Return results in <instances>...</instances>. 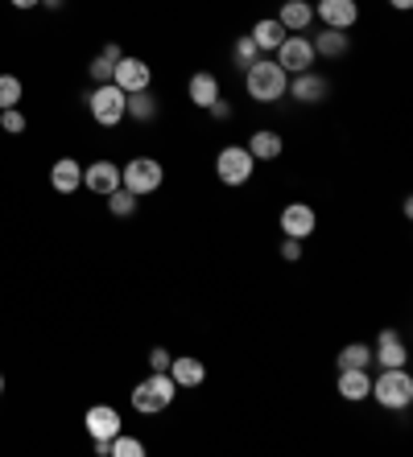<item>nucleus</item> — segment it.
I'll return each instance as SVG.
<instances>
[{
  "mask_svg": "<svg viewBox=\"0 0 413 457\" xmlns=\"http://www.w3.org/2000/svg\"><path fill=\"white\" fill-rule=\"evenodd\" d=\"M108 453L112 457H145V445L137 441V436H129V433H116L112 436V445H108Z\"/></svg>",
  "mask_w": 413,
  "mask_h": 457,
  "instance_id": "cd10ccee",
  "label": "nucleus"
},
{
  "mask_svg": "<svg viewBox=\"0 0 413 457\" xmlns=\"http://www.w3.org/2000/svg\"><path fill=\"white\" fill-rule=\"evenodd\" d=\"M88 107L99 128H116L120 120H124V91H120L116 83H99V87H91Z\"/></svg>",
  "mask_w": 413,
  "mask_h": 457,
  "instance_id": "423d86ee",
  "label": "nucleus"
},
{
  "mask_svg": "<svg viewBox=\"0 0 413 457\" xmlns=\"http://www.w3.org/2000/svg\"><path fill=\"white\" fill-rule=\"evenodd\" d=\"M157 112H162V104H157V96H153L149 87H145V91H129V96H124V116H129V120L149 124V120H157Z\"/></svg>",
  "mask_w": 413,
  "mask_h": 457,
  "instance_id": "412c9836",
  "label": "nucleus"
},
{
  "mask_svg": "<svg viewBox=\"0 0 413 457\" xmlns=\"http://www.w3.org/2000/svg\"><path fill=\"white\" fill-rule=\"evenodd\" d=\"M339 371H351V367H372V346L368 342H348L343 351H339Z\"/></svg>",
  "mask_w": 413,
  "mask_h": 457,
  "instance_id": "b1692460",
  "label": "nucleus"
},
{
  "mask_svg": "<svg viewBox=\"0 0 413 457\" xmlns=\"http://www.w3.org/2000/svg\"><path fill=\"white\" fill-rule=\"evenodd\" d=\"M249 37H252V42H257V50H277V46H282L285 42V25L282 21H277V17H261V21H257V25H252V33H249Z\"/></svg>",
  "mask_w": 413,
  "mask_h": 457,
  "instance_id": "4be33fe9",
  "label": "nucleus"
},
{
  "mask_svg": "<svg viewBox=\"0 0 413 457\" xmlns=\"http://www.w3.org/2000/svg\"><path fill=\"white\" fill-rule=\"evenodd\" d=\"M165 181V165L157 157H132L124 170H120V186L124 190H132L137 198H145V194H157Z\"/></svg>",
  "mask_w": 413,
  "mask_h": 457,
  "instance_id": "20e7f679",
  "label": "nucleus"
},
{
  "mask_svg": "<svg viewBox=\"0 0 413 457\" xmlns=\"http://www.w3.org/2000/svg\"><path fill=\"white\" fill-rule=\"evenodd\" d=\"M83 186H88L91 194H99V198H108L120 186V165L116 161H91L88 170H83Z\"/></svg>",
  "mask_w": 413,
  "mask_h": 457,
  "instance_id": "ddd939ff",
  "label": "nucleus"
},
{
  "mask_svg": "<svg viewBox=\"0 0 413 457\" xmlns=\"http://www.w3.org/2000/svg\"><path fill=\"white\" fill-rule=\"evenodd\" d=\"M315 17L326 25V29H356L359 4H356V0H318Z\"/></svg>",
  "mask_w": 413,
  "mask_h": 457,
  "instance_id": "9d476101",
  "label": "nucleus"
},
{
  "mask_svg": "<svg viewBox=\"0 0 413 457\" xmlns=\"http://www.w3.org/2000/svg\"><path fill=\"white\" fill-rule=\"evenodd\" d=\"M315 223H318V214H315V206H306V203H290L282 211V231L290 239H306V235L315 231Z\"/></svg>",
  "mask_w": 413,
  "mask_h": 457,
  "instance_id": "4468645a",
  "label": "nucleus"
},
{
  "mask_svg": "<svg viewBox=\"0 0 413 457\" xmlns=\"http://www.w3.org/2000/svg\"><path fill=\"white\" fill-rule=\"evenodd\" d=\"M285 96L298 99L302 107H315V104H323V99L331 96V83H326L323 75H315V71H302V75H290Z\"/></svg>",
  "mask_w": 413,
  "mask_h": 457,
  "instance_id": "1a4fd4ad",
  "label": "nucleus"
},
{
  "mask_svg": "<svg viewBox=\"0 0 413 457\" xmlns=\"http://www.w3.org/2000/svg\"><path fill=\"white\" fill-rule=\"evenodd\" d=\"M50 186H55L58 194H75L83 190V165H79L75 157H58L55 170H50Z\"/></svg>",
  "mask_w": 413,
  "mask_h": 457,
  "instance_id": "dca6fc26",
  "label": "nucleus"
},
{
  "mask_svg": "<svg viewBox=\"0 0 413 457\" xmlns=\"http://www.w3.org/2000/svg\"><path fill=\"white\" fill-rule=\"evenodd\" d=\"M112 71H116V62H112V58H104V54H96V58H91L88 62V75H91V83H112Z\"/></svg>",
  "mask_w": 413,
  "mask_h": 457,
  "instance_id": "c85d7f7f",
  "label": "nucleus"
},
{
  "mask_svg": "<svg viewBox=\"0 0 413 457\" xmlns=\"http://www.w3.org/2000/svg\"><path fill=\"white\" fill-rule=\"evenodd\" d=\"M372 392V375L368 367H351V371H339V395L348 400V404H364Z\"/></svg>",
  "mask_w": 413,
  "mask_h": 457,
  "instance_id": "2eb2a0df",
  "label": "nucleus"
},
{
  "mask_svg": "<svg viewBox=\"0 0 413 457\" xmlns=\"http://www.w3.org/2000/svg\"><path fill=\"white\" fill-rule=\"evenodd\" d=\"M0 128H4L9 137H21V132H25V116H21V107H4V112H0Z\"/></svg>",
  "mask_w": 413,
  "mask_h": 457,
  "instance_id": "c756f323",
  "label": "nucleus"
},
{
  "mask_svg": "<svg viewBox=\"0 0 413 457\" xmlns=\"http://www.w3.org/2000/svg\"><path fill=\"white\" fill-rule=\"evenodd\" d=\"M252 173H257V157H252L244 145H223L215 157V178L223 186H249Z\"/></svg>",
  "mask_w": 413,
  "mask_h": 457,
  "instance_id": "39448f33",
  "label": "nucleus"
},
{
  "mask_svg": "<svg viewBox=\"0 0 413 457\" xmlns=\"http://www.w3.org/2000/svg\"><path fill=\"white\" fill-rule=\"evenodd\" d=\"M174 395H178V383L170 379V371H153L149 379H141L132 387V408L141 416H157L174 404Z\"/></svg>",
  "mask_w": 413,
  "mask_h": 457,
  "instance_id": "7ed1b4c3",
  "label": "nucleus"
},
{
  "mask_svg": "<svg viewBox=\"0 0 413 457\" xmlns=\"http://www.w3.org/2000/svg\"><path fill=\"white\" fill-rule=\"evenodd\" d=\"M99 54H104V58H112V62H120V58H124V50H120V46H104V50H99Z\"/></svg>",
  "mask_w": 413,
  "mask_h": 457,
  "instance_id": "72a5a7b5",
  "label": "nucleus"
},
{
  "mask_svg": "<svg viewBox=\"0 0 413 457\" xmlns=\"http://www.w3.org/2000/svg\"><path fill=\"white\" fill-rule=\"evenodd\" d=\"M186 96H190V104L195 107H211L215 104L219 96H223V91H219V79L211 75V71H198V75H190V83H186Z\"/></svg>",
  "mask_w": 413,
  "mask_h": 457,
  "instance_id": "6ab92c4d",
  "label": "nucleus"
},
{
  "mask_svg": "<svg viewBox=\"0 0 413 457\" xmlns=\"http://www.w3.org/2000/svg\"><path fill=\"white\" fill-rule=\"evenodd\" d=\"M13 9H38V4H42V0H9Z\"/></svg>",
  "mask_w": 413,
  "mask_h": 457,
  "instance_id": "f704fd0d",
  "label": "nucleus"
},
{
  "mask_svg": "<svg viewBox=\"0 0 413 457\" xmlns=\"http://www.w3.org/2000/svg\"><path fill=\"white\" fill-rule=\"evenodd\" d=\"M244 149H249L257 161H277L285 153V140H282V132H273V128H257Z\"/></svg>",
  "mask_w": 413,
  "mask_h": 457,
  "instance_id": "a211bd4d",
  "label": "nucleus"
},
{
  "mask_svg": "<svg viewBox=\"0 0 413 457\" xmlns=\"http://www.w3.org/2000/svg\"><path fill=\"white\" fill-rule=\"evenodd\" d=\"M170 359H174V354L165 351V346H153V351H149V367H153V371H170Z\"/></svg>",
  "mask_w": 413,
  "mask_h": 457,
  "instance_id": "2f4dec72",
  "label": "nucleus"
},
{
  "mask_svg": "<svg viewBox=\"0 0 413 457\" xmlns=\"http://www.w3.org/2000/svg\"><path fill=\"white\" fill-rule=\"evenodd\" d=\"M206 116H211V120H232V104H228V99H223V96H219L215 104L206 107Z\"/></svg>",
  "mask_w": 413,
  "mask_h": 457,
  "instance_id": "473e14b6",
  "label": "nucleus"
},
{
  "mask_svg": "<svg viewBox=\"0 0 413 457\" xmlns=\"http://www.w3.org/2000/svg\"><path fill=\"white\" fill-rule=\"evenodd\" d=\"M277 21L285 25V33H302L306 25L315 21V4H310V0H282Z\"/></svg>",
  "mask_w": 413,
  "mask_h": 457,
  "instance_id": "aec40b11",
  "label": "nucleus"
},
{
  "mask_svg": "<svg viewBox=\"0 0 413 457\" xmlns=\"http://www.w3.org/2000/svg\"><path fill=\"white\" fill-rule=\"evenodd\" d=\"M83 425H88L91 441H112L116 433H124V420H120V412H116L112 404H96V408H88Z\"/></svg>",
  "mask_w": 413,
  "mask_h": 457,
  "instance_id": "9b49d317",
  "label": "nucleus"
},
{
  "mask_svg": "<svg viewBox=\"0 0 413 457\" xmlns=\"http://www.w3.org/2000/svg\"><path fill=\"white\" fill-rule=\"evenodd\" d=\"M0 395H4V375H0Z\"/></svg>",
  "mask_w": 413,
  "mask_h": 457,
  "instance_id": "4c0bfd02",
  "label": "nucleus"
},
{
  "mask_svg": "<svg viewBox=\"0 0 413 457\" xmlns=\"http://www.w3.org/2000/svg\"><path fill=\"white\" fill-rule=\"evenodd\" d=\"M257 58H261V50H257V42H252L249 33H244V37H236V42H232V62H236L240 71H249V66L257 62Z\"/></svg>",
  "mask_w": 413,
  "mask_h": 457,
  "instance_id": "a878e982",
  "label": "nucleus"
},
{
  "mask_svg": "<svg viewBox=\"0 0 413 457\" xmlns=\"http://www.w3.org/2000/svg\"><path fill=\"white\" fill-rule=\"evenodd\" d=\"M372 362H381V371H384V367H405V362H409V351H405L401 334H397V330H381V334H376Z\"/></svg>",
  "mask_w": 413,
  "mask_h": 457,
  "instance_id": "f8f14e48",
  "label": "nucleus"
},
{
  "mask_svg": "<svg viewBox=\"0 0 413 457\" xmlns=\"http://www.w3.org/2000/svg\"><path fill=\"white\" fill-rule=\"evenodd\" d=\"M46 9H63V0H42Z\"/></svg>",
  "mask_w": 413,
  "mask_h": 457,
  "instance_id": "e433bc0d",
  "label": "nucleus"
},
{
  "mask_svg": "<svg viewBox=\"0 0 413 457\" xmlns=\"http://www.w3.org/2000/svg\"><path fill=\"white\" fill-rule=\"evenodd\" d=\"M21 96H25L21 79H17V75H0V112H4V107H17V104H21Z\"/></svg>",
  "mask_w": 413,
  "mask_h": 457,
  "instance_id": "bb28decb",
  "label": "nucleus"
},
{
  "mask_svg": "<svg viewBox=\"0 0 413 457\" xmlns=\"http://www.w3.org/2000/svg\"><path fill=\"white\" fill-rule=\"evenodd\" d=\"M112 83L129 96V91H145V87L153 83V66L145 62V58H132V54H124L116 62V71H112Z\"/></svg>",
  "mask_w": 413,
  "mask_h": 457,
  "instance_id": "6e6552de",
  "label": "nucleus"
},
{
  "mask_svg": "<svg viewBox=\"0 0 413 457\" xmlns=\"http://www.w3.org/2000/svg\"><path fill=\"white\" fill-rule=\"evenodd\" d=\"M285 87H290V75H285L273 58H257V62L244 71V91H249V99H257V104H277V99H285Z\"/></svg>",
  "mask_w": 413,
  "mask_h": 457,
  "instance_id": "f257e3e1",
  "label": "nucleus"
},
{
  "mask_svg": "<svg viewBox=\"0 0 413 457\" xmlns=\"http://www.w3.org/2000/svg\"><path fill=\"white\" fill-rule=\"evenodd\" d=\"M282 260L285 264H298V260H302V239H290V235H285L282 239Z\"/></svg>",
  "mask_w": 413,
  "mask_h": 457,
  "instance_id": "7c9ffc66",
  "label": "nucleus"
},
{
  "mask_svg": "<svg viewBox=\"0 0 413 457\" xmlns=\"http://www.w3.org/2000/svg\"><path fill=\"white\" fill-rule=\"evenodd\" d=\"M170 379L178 383V392L182 387H198L206 379V362L195 359V354H182V359H170Z\"/></svg>",
  "mask_w": 413,
  "mask_h": 457,
  "instance_id": "f3484780",
  "label": "nucleus"
},
{
  "mask_svg": "<svg viewBox=\"0 0 413 457\" xmlns=\"http://www.w3.org/2000/svg\"><path fill=\"white\" fill-rule=\"evenodd\" d=\"M368 400H376V404L389 408V412L409 408L413 404V375L405 371V367H384V371L372 379Z\"/></svg>",
  "mask_w": 413,
  "mask_h": 457,
  "instance_id": "f03ea898",
  "label": "nucleus"
},
{
  "mask_svg": "<svg viewBox=\"0 0 413 457\" xmlns=\"http://www.w3.org/2000/svg\"><path fill=\"white\" fill-rule=\"evenodd\" d=\"M310 46H315V54H323V58H343V54L351 50V37H348V29H326L323 25V33H318Z\"/></svg>",
  "mask_w": 413,
  "mask_h": 457,
  "instance_id": "5701e85b",
  "label": "nucleus"
},
{
  "mask_svg": "<svg viewBox=\"0 0 413 457\" xmlns=\"http://www.w3.org/2000/svg\"><path fill=\"white\" fill-rule=\"evenodd\" d=\"M277 58H273V62L282 66L285 75H302V71H310V66H315V46H310V37H302V33H285V42L277 46Z\"/></svg>",
  "mask_w": 413,
  "mask_h": 457,
  "instance_id": "0eeeda50",
  "label": "nucleus"
},
{
  "mask_svg": "<svg viewBox=\"0 0 413 457\" xmlns=\"http://www.w3.org/2000/svg\"><path fill=\"white\" fill-rule=\"evenodd\" d=\"M389 4H392V9H397V12H405V9H409V4H413V0H389Z\"/></svg>",
  "mask_w": 413,
  "mask_h": 457,
  "instance_id": "c9c22d12",
  "label": "nucleus"
},
{
  "mask_svg": "<svg viewBox=\"0 0 413 457\" xmlns=\"http://www.w3.org/2000/svg\"><path fill=\"white\" fill-rule=\"evenodd\" d=\"M137 206H141V198L132 190H124V186H116V190L108 194V211L116 214V219H129V214H137Z\"/></svg>",
  "mask_w": 413,
  "mask_h": 457,
  "instance_id": "393cba45",
  "label": "nucleus"
}]
</instances>
